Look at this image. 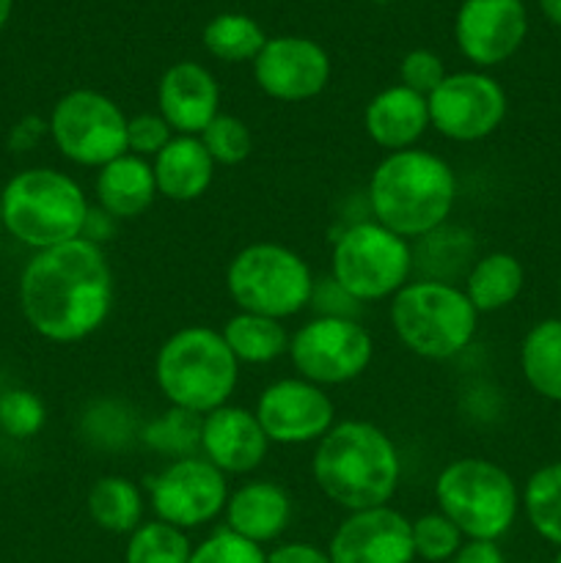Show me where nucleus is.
Instances as JSON below:
<instances>
[{"label":"nucleus","instance_id":"a211bd4d","mask_svg":"<svg viewBox=\"0 0 561 563\" xmlns=\"http://www.w3.org/2000/svg\"><path fill=\"white\" fill-rule=\"evenodd\" d=\"M201 456L226 476H248L264 462L270 440L256 412L223 405L201 418Z\"/></svg>","mask_w":561,"mask_h":563},{"label":"nucleus","instance_id":"b1692460","mask_svg":"<svg viewBox=\"0 0 561 563\" xmlns=\"http://www.w3.org/2000/svg\"><path fill=\"white\" fill-rule=\"evenodd\" d=\"M522 286H526V269H522L520 258L504 251H493L471 264L462 291L482 317V313L509 308L520 297Z\"/></svg>","mask_w":561,"mask_h":563},{"label":"nucleus","instance_id":"72a5a7b5","mask_svg":"<svg viewBox=\"0 0 561 563\" xmlns=\"http://www.w3.org/2000/svg\"><path fill=\"white\" fill-rule=\"evenodd\" d=\"M44 423H47V410L36 394L14 388L0 396V432L14 440H28L36 438Z\"/></svg>","mask_w":561,"mask_h":563},{"label":"nucleus","instance_id":"aec40b11","mask_svg":"<svg viewBox=\"0 0 561 563\" xmlns=\"http://www.w3.org/2000/svg\"><path fill=\"white\" fill-rule=\"evenodd\" d=\"M363 130L388 154L413 148L429 130L427 97L405 86L383 88L363 110Z\"/></svg>","mask_w":561,"mask_h":563},{"label":"nucleus","instance_id":"6e6552de","mask_svg":"<svg viewBox=\"0 0 561 563\" xmlns=\"http://www.w3.org/2000/svg\"><path fill=\"white\" fill-rule=\"evenodd\" d=\"M314 289L306 258L278 242L245 245L226 267V291L234 306L280 322L308 308Z\"/></svg>","mask_w":561,"mask_h":563},{"label":"nucleus","instance_id":"79ce46f5","mask_svg":"<svg viewBox=\"0 0 561 563\" xmlns=\"http://www.w3.org/2000/svg\"><path fill=\"white\" fill-rule=\"evenodd\" d=\"M11 5H14V0H0V31H3L6 22H9Z\"/></svg>","mask_w":561,"mask_h":563},{"label":"nucleus","instance_id":"f03ea898","mask_svg":"<svg viewBox=\"0 0 561 563\" xmlns=\"http://www.w3.org/2000/svg\"><path fill=\"white\" fill-rule=\"evenodd\" d=\"M454 203V168L427 148L413 146L385 154L369 176V207L374 220L407 242L443 229Z\"/></svg>","mask_w":561,"mask_h":563},{"label":"nucleus","instance_id":"4be33fe9","mask_svg":"<svg viewBox=\"0 0 561 563\" xmlns=\"http://www.w3.org/2000/svg\"><path fill=\"white\" fill-rule=\"evenodd\" d=\"M94 196L102 212L113 220H135L148 212L157 192L152 163L135 154H121L108 165L97 168Z\"/></svg>","mask_w":561,"mask_h":563},{"label":"nucleus","instance_id":"9b49d317","mask_svg":"<svg viewBox=\"0 0 561 563\" xmlns=\"http://www.w3.org/2000/svg\"><path fill=\"white\" fill-rule=\"evenodd\" d=\"M297 377L328 388L361 377L374 357V341L361 322L341 313H322L302 324L289 341Z\"/></svg>","mask_w":561,"mask_h":563},{"label":"nucleus","instance_id":"c9c22d12","mask_svg":"<svg viewBox=\"0 0 561 563\" xmlns=\"http://www.w3.org/2000/svg\"><path fill=\"white\" fill-rule=\"evenodd\" d=\"M174 135L176 132L160 113H138L127 119V152L148 163L174 141Z\"/></svg>","mask_w":561,"mask_h":563},{"label":"nucleus","instance_id":"bb28decb","mask_svg":"<svg viewBox=\"0 0 561 563\" xmlns=\"http://www.w3.org/2000/svg\"><path fill=\"white\" fill-rule=\"evenodd\" d=\"M86 509L94 526L119 537H130L143 526V495L127 476L97 478L88 489Z\"/></svg>","mask_w":561,"mask_h":563},{"label":"nucleus","instance_id":"473e14b6","mask_svg":"<svg viewBox=\"0 0 561 563\" xmlns=\"http://www.w3.org/2000/svg\"><path fill=\"white\" fill-rule=\"evenodd\" d=\"M146 443L163 454H176V460L193 456V451L201 445V416L182 410L165 412V418L146 429Z\"/></svg>","mask_w":561,"mask_h":563},{"label":"nucleus","instance_id":"9d476101","mask_svg":"<svg viewBox=\"0 0 561 563\" xmlns=\"http://www.w3.org/2000/svg\"><path fill=\"white\" fill-rule=\"evenodd\" d=\"M50 137L66 159L102 168L127 154V115L119 104L94 88H75L55 102L47 119Z\"/></svg>","mask_w":561,"mask_h":563},{"label":"nucleus","instance_id":"20e7f679","mask_svg":"<svg viewBox=\"0 0 561 563\" xmlns=\"http://www.w3.org/2000/svg\"><path fill=\"white\" fill-rule=\"evenodd\" d=\"M154 379L174 410L204 418L229 405L240 383V363L220 330L190 324L163 341L154 357Z\"/></svg>","mask_w":561,"mask_h":563},{"label":"nucleus","instance_id":"a19ab883","mask_svg":"<svg viewBox=\"0 0 561 563\" xmlns=\"http://www.w3.org/2000/svg\"><path fill=\"white\" fill-rule=\"evenodd\" d=\"M539 9L548 16V22H553L556 27H561V0H539Z\"/></svg>","mask_w":561,"mask_h":563},{"label":"nucleus","instance_id":"5701e85b","mask_svg":"<svg viewBox=\"0 0 561 563\" xmlns=\"http://www.w3.org/2000/svg\"><path fill=\"white\" fill-rule=\"evenodd\" d=\"M157 192L168 201H196L212 187L215 159L198 135H174V141L152 159Z\"/></svg>","mask_w":561,"mask_h":563},{"label":"nucleus","instance_id":"7c9ffc66","mask_svg":"<svg viewBox=\"0 0 561 563\" xmlns=\"http://www.w3.org/2000/svg\"><path fill=\"white\" fill-rule=\"evenodd\" d=\"M198 137H201L204 148L215 159V165H240L253 152L251 126L229 113L215 115Z\"/></svg>","mask_w":561,"mask_h":563},{"label":"nucleus","instance_id":"393cba45","mask_svg":"<svg viewBox=\"0 0 561 563\" xmlns=\"http://www.w3.org/2000/svg\"><path fill=\"white\" fill-rule=\"evenodd\" d=\"M226 346L237 363H251V366H264V363L278 361L280 355H289L292 335L286 333L280 319L258 317V313L237 311L220 330Z\"/></svg>","mask_w":561,"mask_h":563},{"label":"nucleus","instance_id":"c85d7f7f","mask_svg":"<svg viewBox=\"0 0 561 563\" xmlns=\"http://www.w3.org/2000/svg\"><path fill=\"white\" fill-rule=\"evenodd\" d=\"M267 44L262 25L245 14H220L204 27V47L226 64L253 60Z\"/></svg>","mask_w":561,"mask_h":563},{"label":"nucleus","instance_id":"c03bdc74","mask_svg":"<svg viewBox=\"0 0 561 563\" xmlns=\"http://www.w3.org/2000/svg\"><path fill=\"white\" fill-rule=\"evenodd\" d=\"M553 563H561V553H559V555H556V559H553Z\"/></svg>","mask_w":561,"mask_h":563},{"label":"nucleus","instance_id":"4468645a","mask_svg":"<svg viewBox=\"0 0 561 563\" xmlns=\"http://www.w3.org/2000/svg\"><path fill=\"white\" fill-rule=\"evenodd\" d=\"M256 418L270 443H319L336 423L333 399L302 377L275 379L256 401Z\"/></svg>","mask_w":561,"mask_h":563},{"label":"nucleus","instance_id":"2f4dec72","mask_svg":"<svg viewBox=\"0 0 561 563\" xmlns=\"http://www.w3.org/2000/svg\"><path fill=\"white\" fill-rule=\"evenodd\" d=\"M462 542H465V537L460 533V528L449 517L440 515V511H429V515L413 520V550H416V559L446 563L454 559Z\"/></svg>","mask_w":561,"mask_h":563},{"label":"nucleus","instance_id":"ea45409f","mask_svg":"<svg viewBox=\"0 0 561 563\" xmlns=\"http://www.w3.org/2000/svg\"><path fill=\"white\" fill-rule=\"evenodd\" d=\"M449 563H506L504 550L498 542H487V539H465L462 548Z\"/></svg>","mask_w":561,"mask_h":563},{"label":"nucleus","instance_id":"6ab92c4d","mask_svg":"<svg viewBox=\"0 0 561 563\" xmlns=\"http://www.w3.org/2000/svg\"><path fill=\"white\" fill-rule=\"evenodd\" d=\"M157 108L176 135H201L220 113L218 80L207 66L179 60L160 77Z\"/></svg>","mask_w":561,"mask_h":563},{"label":"nucleus","instance_id":"cd10ccee","mask_svg":"<svg viewBox=\"0 0 561 563\" xmlns=\"http://www.w3.org/2000/svg\"><path fill=\"white\" fill-rule=\"evenodd\" d=\"M520 506L534 531L561 548V462H550L528 476Z\"/></svg>","mask_w":561,"mask_h":563},{"label":"nucleus","instance_id":"37998d69","mask_svg":"<svg viewBox=\"0 0 561 563\" xmlns=\"http://www.w3.org/2000/svg\"><path fill=\"white\" fill-rule=\"evenodd\" d=\"M3 187H0V234H3Z\"/></svg>","mask_w":561,"mask_h":563},{"label":"nucleus","instance_id":"58836bf2","mask_svg":"<svg viewBox=\"0 0 561 563\" xmlns=\"http://www.w3.org/2000/svg\"><path fill=\"white\" fill-rule=\"evenodd\" d=\"M267 563H333L330 561L328 550H319L317 544L308 542H289L275 548L267 555Z\"/></svg>","mask_w":561,"mask_h":563},{"label":"nucleus","instance_id":"49530a36","mask_svg":"<svg viewBox=\"0 0 561 563\" xmlns=\"http://www.w3.org/2000/svg\"><path fill=\"white\" fill-rule=\"evenodd\" d=\"M559 432H561V418H559Z\"/></svg>","mask_w":561,"mask_h":563},{"label":"nucleus","instance_id":"4c0bfd02","mask_svg":"<svg viewBox=\"0 0 561 563\" xmlns=\"http://www.w3.org/2000/svg\"><path fill=\"white\" fill-rule=\"evenodd\" d=\"M44 135H50V124L38 115H25V119L16 121L9 132V148L11 152H28V148L36 146Z\"/></svg>","mask_w":561,"mask_h":563},{"label":"nucleus","instance_id":"412c9836","mask_svg":"<svg viewBox=\"0 0 561 563\" xmlns=\"http://www.w3.org/2000/svg\"><path fill=\"white\" fill-rule=\"evenodd\" d=\"M223 515L229 531L262 548L289 528L292 498L275 482H245L229 493Z\"/></svg>","mask_w":561,"mask_h":563},{"label":"nucleus","instance_id":"1a4fd4ad","mask_svg":"<svg viewBox=\"0 0 561 563\" xmlns=\"http://www.w3.org/2000/svg\"><path fill=\"white\" fill-rule=\"evenodd\" d=\"M413 247L377 220H361L339 234L330 253V280L355 302L391 300L410 284Z\"/></svg>","mask_w":561,"mask_h":563},{"label":"nucleus","instance_id":"423d86ee","mask_svg":"<svg viewBox=\"0 0 561 563\" xmlns=\"http://www.w3.org/2000/svg\"><path fill=\"white\" fill-rule=\"evenodd\" d=\"M391 328L418 357L451 361L473 341L479 313L449 280H413L391 297Z\"/></svg>","mask_w":561,"mask_h":563},{"label":"nucleus","instance_id":"f8f14e48","mask_svg":"<svg viewBox=\"0 0 561 563\" xmlns=\"http://www.w3.org/2000/svg\"><path fill=\"white\" fill-rule=\"evenodd\" d=\"M429 126L454 143H476L493 135L506 119V91L484 71H457L427 97Z\"/></svg>","mask_w":561,"mask_h":563},{"label":"nucleus","instance_id":"f257e3e1","mask_svg":"<svg viewBox=\"0 0 561 563\" xmlns=\"http://www.w3.org/2000/svg\"><path fill=\"white\" fill-rule=\"evenodd\" d=\"M20 308L33 330L55 344L97 333L113 308V269L91 236L33 253L20 275Z\"/></svg>","mask_w":561,"mask_h":563},{"label":"nucleus","instance_id":"39448f33","mask_svg":"<svg viewBox=\"0 0 561 563\" xmlns=\"http://www.w3.org/2000/svg\"><path fill=\"white\" fill-rule=\"evenodd\" d=\"M88 198L72 176L55 168H28L3 187V229L33 251L86 236Z\"/></svg>","mask_w":561,"mask_h":563},{"label":"nucleus","instance_id":"7ed1b4c3","mask_svg":"<svg viewBox=\"0 0 561 563\" xmlns=\"http://www.w3.org/2000/svg\"><path fill=\"white\" fill-rule=\"evenodd\" d=\"M311 476L319 493L346 511L388 506L402 482L394 440L369 421H339L317 443Z\"/></svg>","mask_w":561,"mask_h":563},{"label":"nucleus","instance_id":"ddd939ff","mask_svg":"<svg viewBox=\"0 0 561 563\" xmlns=\"http://www.w3.org/2000/svg\"><path fill=\"white\" fill-rule=\"evenodd\" d=\"M148 498L157 520L193 531L223 515L229 500V482L204 456H182L148 484Z\"/></svg>","mask_w":561,"mask_h":563},{"label":"nucleus","instance_id":"f704fd0d","mask_svg":"<svg viewBox=\"0 0 561 563\" xmlns=\"http://www.w3.org/2000/svg\"><path fill=\"white\" fill-rule=\"evenodd\" d=\"M190 563H267V553L223 526L193 548Z\"/></svg>","mask_w":561,"mask_h":563},{"label":"nucleus","instance_id":"dca6fc26","mask_svg":"<svg viewBox=\"0 0 561 563\" xmlns=\"http://www.w3.org/2000/svg\"><path fill=\"white\" fill-rule=\"evenodd\" d=\"M333 563H413V522L391 506L350 511L328 544Z\"/></svg>","mask_w":561,"mask_h":563},{"label":"nucleus","instance_id":"0eeeda50","mask_svg":"<svg viewBox=\"0 0 561 563\" xmlns=\"http://www.w3.org/2000/svg\"><path fill=\"white\" fill-rule=\"evenodd\" d=\"M435 504L465 539L498 542L515 526L520 489L495 462L462 456L449 462L435 478Z\"/></svg>","mask_w":561,"mask_h":563},{"label":"nucleus","instance_id":"2eb2a0df","mask_svg":"<svg viewBox=\"0 0 561 563\" xmlns=\"http://www.w3.org/2000/svg\"><path fill=\"white\" fill-rule=\"evenodd\" d=\"M253 77L278 102H306L328 88L330 58L311 38L275 36L253 58Z\"/></svg>","mask_w":561,"mask_h":563},{"label":"nucleus","instance_id":"a18cd8bd","mask_svg":"<svg viewBox=\"0 0 561 563\" xmlns=\"http://www.w3.org/2000/svg\"><path fill=\"white\" fill-rule=\"evenodd\" d=\"M374 3H391V0H374Z\"/></svg>","mask_w":561,"mask_h":563},{"label":"nucleus","instance_id":"e433bc0d","mask_svg":"<svg viewBox=\"0 0 561 563\" xmlns=\"http://www.w3.org/2000/svg\"><path fill=\"white\" fill-rule=\"evenodd\" d=\"M446 80V66L429 49H413L402 58L399 64V86L410 88V91L429 97L440 82Z\"/></svg>","mask_w":561,"mask_h":563},{"label":"nucleus","instance_id":"f3484780","mask_svg":"<svg viewBox=\"0 0 561 563\" xmlns=\"http://www.w3.org/2000/svg\"><path fill=\"white\" fill-rule=\"evenodd\" d=\"M528 14L522 0H465L457 11L454 38L476 66H498L522 47Z\"/></svg>","mask_w":561,"mask_h":563},{"label":"nucleus","instance_id":"a878e982","mask_svg":"<svg viewBox=\"0 0 561 563\" xmlns=\"http://www.w3.org/2000/svg\"><path fill=\"white\" fill-rule=\"evenodd\" d=\"M520 372L528 388L561 405V319H542L520 344Z\"/></svg>","mask_w":561,"mask_h":563},{"label":"nucleus","instance_id":"c756f323","mask_svg":"<svg viewBox=\"0 0 561 563\" xmlns=\"http://www.w3.org/2000/svg\"><path fill=\"white\" fill-rule=\"evenodd\" d=\"M193 544L187 531L152 520L138 526L127 539L124 563H190Z\"/></svg>","mask_w":561,"mask_h":563}]
</instances>
